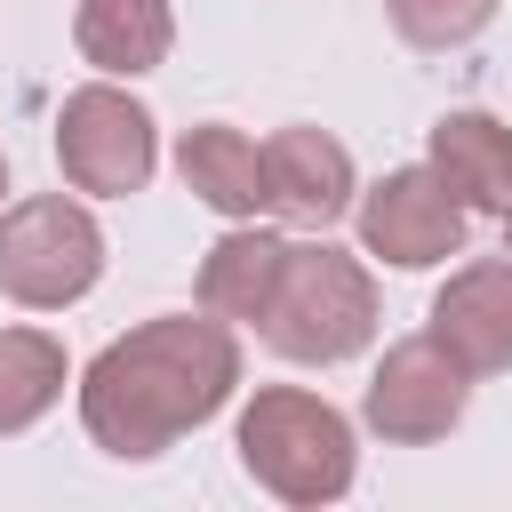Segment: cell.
<instances>
[{"label":"cell","instance_id":"1","mask_svg":"<svg viewBox=\"0 0 512 512\" xmlns=\"http://www.w3.org/2000/svg\"><path fill=\"white\" fill-rule=\"evenodd\" d=\"M72 392H80V432L104 456L152 464L184 432H200L208 416L232 408V392H240V328L216 320V312H152L128 336H112L80 368Z\"/></svg>","mask_w":512,"mask_h":512},{"label":"cell","instance_id":"2","mask_svg":"<svg viewBox=\"0 0 512 512\" xmlns=\"http://www.w3.org/2000/svg\"><path fill=\"white\" fill-rule=\"evenodd\" d=\"M232 448H240V472L296 512L344 504L360 480V424L304 384H256L240 400Z\"/></svg>","mask_w":512,"mask_h":512},{"label":"cell","instance_id":"3","mask_svg":"<svg viewBox=\"0 0 512 512\" xmlns=\"http://www.w3.org/2000/svg\"><path fill=\"white\" fill-rule=\"evenodd\" d=\"M256 336L296 368H344L376 344V272L336 240H288Z\"/></svg>","mask_w":512,"mask_h":512},{"label":"cell","instance_id":"4","mask_svg":"<svg viewBox=\"0 0 512 512\" xmlns=\"http://www.w3.org/2000/svg\"><path fill=\"white\" fill-rule=\"evenodd\" d=\"M104 224L80 192H24L0 208V296L24 312H72L104 280Z\"/></svg>","mask_w":512,"mask_h":512},{"label":"cell","instance_id":"5","mask_svg":"<svg viewBox=\"0 0 512 512\" xmlns=\"http://www.w3.org/2000/svg\"><path fill=\"white\" fill-rule=\"evenodd\" d=\"M56 168L80 200H128L152 184L160 168V120L144 96H128V80H80L56 104Z\"/></svg>","mask_w":512,"mask_h":512},{"label":"cell","instance_id":"6","mask_svg":"<svg viewBox=\"0 0 512 512\" xmlns=\"http://www.w3.org/2000/svg\"><path fill=\"white\" fill-rule=\"evenodd\" d=\"M472 408V376L416 328L400 344H384V360L368 368V392H360V424L392 448H432L464 424Z\"/></svg>","mask_w":512,"mask_h":512},{"label":"cell","instance_id":"7","mask_svg":"<svg viewBox=\"0 0 512 512\" xmlns=\"http://www.w3.org/2000/svg\"><path fill=\"white\" fill-rule=\"evenodd\" d=\"M352 224H360V256L392 264V272H432L448 256H464V208L448 200V184L408 160V168H384L376 184H360L352 200Z\"/></svg>","mask_w":512,"mask_h":512},{"label":"cell","instance_id":"8","mask_svg":"<svg viewBox=\"0 0 512 512\" xmlns=\"http://www.w3.org/2000/svg\"><path fill=\"white\" fill-rule=\"evenodd\" d=\"M360 200V168L328 128H272L264 136V216L296 224V232H328L344 224Z\"/></svg>","mask_w":512,"mask_h":512},{"label":"cell","instance_id":"9","mask_svg":"<svg viewBox=\"0 0 512 512\" xmlns=\"http://www.w3.org/2000/svg\"><path fill=\"white\" fill-rule=\"evenodd\" d=\"M424 336L480 384V376H504L512 368V256H472L440 280L432 312H424Z\"/></svg>","mask_w":512,"mask_h":512},{"label":"cell","instance_id":"10","mask_svg":"<svg viewBox=\"0 0 512 512\" xmlns=\"http://www.w3.org/2000/svg\"><path fill=\"white\" fill-rule=\"evenodd\" d=\"M424 168L448 184V200L464 216H496L512 200V120H496L480 104L440 112L432 136H424Z\"/></svg>","mask_w":512,"mask_h":512},{"label":"cell","instance_id":"11","mask_svg":"<svg viewBox=\"0 0 512 512\" xmlns=\"http://www.w3.org/2000/svg\"><path fill=\"white\" fill-rule=\"evenodd\" d=\"M280 256H288V232H272L264 216L256 224H224L192 272V304L232 320V328H256L264 304H272V280H280Z\"/></svg>","mask_w":512,"mask_h":512},{"label":"cell","instance_id":"12","mask_svg":"<svg viewBox=\"0 0 512 512\" xmlns=\"http://www.w3.org/2000/svg\"><path fill=\"white\" fill-rule=\"evenodd\" d=\"M72 48L104 80H144L176 48V0H72Z\"/></svg>","mask_w":512,"mask_h":512},{"label":"cell","instance_id":"13","mask_svg":"<svg viewBox=\"0 0 512 512\" xmlns=\"http://www.w3.org/2000/svg\"><path fill=\"white\" fill-rule=\"evenodd\" d=\"M176 176L200 208H216L224 224H256L264 216V144L240 136L232 120H200L176 136Z\"/></svg>","mask_w":512,"mask_h":512},{"label":"cell","instance_id":"14","mask_svg":"<svg viewBox=\"0 0 512 512\" xmlns=\"http://www.w3.org/2000/svg\"><path fill=\"white\" fill-rule=\"evenodd\" d=\"M72 384V360H64V336L48 328H0V440L32 432Z\"/></svg>","mask_w":512,"mask_h":512},{"label":"cell","instance_id":"15","mask_svg":"<svg viewBox=\"0 0 512 512\" xmlns=\"http://www.w3.org/2000/svg\"><path fill=\"white\" fill-rule=\"evenodd\" d=\"M496 8H504V0H384L392 32H400L408 48H424V56L472 48V40L496 24Z\"/></svg>","mask_w":512,"mask_h":512},{"label":"cell","instance_id":"16","mask_svg":"<svg viewBox=\"0 0 512 512\" xmlns=\"http://www.w3.org/2000/svg\"><path fill=\"white\" fill-rule=\"evenodd\" d=\"M496 216H504V256H512V200H504V208H496Z\"/></svg>","mask_w":512,"mask_h":512},{"label":"cell","instance_id":"17","mask_svg":"<svg viewBox=\"0 0 512 512\" xmlns=\"http://www.w3.org/2000/svg\"><path fill=\"white\" fill-rule=\"evenodd\" d=\"M0 208H8V152H0Z\"/></svg>","mask_w":512,"mask_h":512}]
</instances>
